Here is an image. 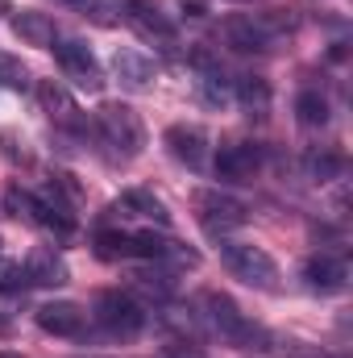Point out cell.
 Returning a JSON list of instances; mask_svg holds the SVG:
<instances>
[{
  "label": "cell",
  "mask_w": 353,
  "mask_h": 358,
  "mask_svg": "<svg viewBox=\"0 0 353 358\" xmlns=\"http://www.w3.org/2000/svg\"><path fill=\"white\" fill-rule=\"evenodd\" d=\"M200 304H204V313H200V321L212 329V334H220L225 342H233L237 350H270L266 342H270V334H266L262 325H254L225 292H204L200 296Z\"/></svg>",
  "instance_id": "obj_1"
},
{
  "label": "cell",
  "mask_w": 353,
  "mask_h": 358,
  "mask_svg": "<svg viewBox=\"0 0 353 358\" xmlns=\"http://www.w3.org/2000/svg\"><path fill=\"white\" fill-rule=\"evenodd\" d=\"M96 125H100L104 142H108V146H117V155H121V159H137V155L146 150V125H142V117H137V108H133V104H121V100L100 104Z\"/></svg>",
  "instance_id": "obj_2"
},
{
  "label": "cell",
  "mask_w": 353,
  "mask_h": 358,
  "mask_svg": "<svg viewBox=\"0 0 353 358\" xmlns=\"http://www.w3.org/2000/svg\"><path fill=\"white\" fill-rule=\"evenodd\" d=\"M220 263L233 271L241 283H250V287H258V292H278V263L266 255L262 246L220 238Z\"/></svg>",
  "instance_id": "obj_3"
},
{
  "label": "cell",
  "mask_w": 353,
  "mask_h": 358,
  "mask_svg": "<svg viewBox=\"0 0 353 358\" xmlns=\"http://www.w3.org/2000/svg\"><path fill=\"white\" fill-rule=\"evenodd\" d=\"M195 217L212 238H229V229H241L250 221V208L220 187H200L195 192Z\"/></svg>",
  "instance_id": "obj_4"
},
{
  "label": "cell",
  "mask_w": 353,
  "mask_h": 358,
  "mask_svg": "<svg viewBox=\"0 0 353 358\" xmlns=\"http://www.w3.org/2000/svg\"><path fill=\"white\" fill-rule=\"evenodd\" d=\"M96 321L112 338H133L146 329V308L133 300V292H100L96 296Z\"/></svg>",
  "instance_id": "obj_5"
},
{
  "label": "cell",
  "mask_w": 353,
  "mask_h": 358,
  "mask_svg": "<svg viewBox=\"0 0 353 358\" xmlns=\"http://www.w3.org/2000/svg\"><path fill=\"white\" fill-rule=\"evenodd\" d=\"M50 50H54L63 76H67L80 92H100L104 88V71H100V63H96V55H91L88 42H80V38H54Z\"/></svg>",
  "instance_id": "obj_6"
},
{
  "label": "cell",
  "mask_w": 353,
  "mask_h": 358,
  "mask_svg": "<svg viewBox=\"0 0 353 358\" xmlns=\"http://www.w3.org/2000/svg\"><path fill=\"white\" fill-rule=\"evenodd\" d=\"M121 17L154 46H175V21L163 17L158 0H121Z\"/></svg>",
  "instance_id": "obj_7"
},
{
  "label": "cell",
  "mask_w": 353,
  "mask_h": 358,
  "mask_svg": "<svg viewBox=\"0 0 353 358\" xmlns=\"http://www.w3.org/2000/svg\"><path fill=\"white\" fill-rule=\"evenodd\" d=\"M220 42H225L229 50H237V55H266L274 38L262 29V21H258V17L233 13V17H225V21H220Z\"/></svg>",
  "instance_id": "obj_8"
},
{
  "label": "cell",
  "mask_w": 353,
  "mask_h": 358,
  "mask_svg": "<svg viewBox=\"0 0 353 358\" xmlns=\"http://www.w3.org/2000/svg\"><path fill=\"white\" fill-rule=\"evenodd\" d=\"M167 150L187 171H204L208 167V134H204V125H187V121L171 125L167 129Z\"/></svg>",
  "instance_id": "obj_9"
},
{
  "label": "cell",
  "mask_w": 353,
  "mask_h": 358,
  "mask_svg": "<svg viewBox=\"0 0 353 358\" xmlns=\"http://www.w3.org/2000/svg\"><path fill=\"white\" fill-rule=\"evenodd\" d=\"M38 329L42 334H54V338H80L84 325H88V313L75 304V300H50L33 313Z\"/></svg>",
  "instance_id": "obj_10"
},
{
  "label": "cell",
  "mask_w": 353,
  "mask_h": 358,
  "mask_svg": "<svg viewBox=\"0 0 353 358\" xmlns=\"http://www.w3.org/2000/svg\"><path fill=\"white\" fill-rule=\"evenodd\" d=\"M258 167H262V146L254 142H233L216 155V176L225 183H250L258 176Z\"/></svg>",
  "instance_id": "obj_11"
},
{
  "label": "cell",
  "mask_w": 353,
  "mask_h": 358,
  "mask_svg": "<svg viewBox=\"0 0 353 358\" xmlns=\"http://www.w3.org/2000/svg\"><path fill=\"white\" fill-rule=\"evenodd\" d=\"M25 283L29 287H63L67 279H71V271L63 263V255H54L50 246H38V250H29V259H25Z\"/></svg>",
  "instance_id": "obj_12"
},
{
  "label": "cell",
  "mask_w": 353,
  "mask_h": 358,
  "mask_svg": "<svg viewBox=\"0 0 353 358\" xmlns=\"http://www.w3.org/2000/svg\"><path fill=\"white\" fill-rule=\"evenodd\" d=\"M345 279H350V267L333 255H312L303 263V283L320 296H333V292H345Z\"/></svg>",
  "instance_id": "obj_13"
},
{
  "label": "cell",
  "mask_w": 353,
  "mask_h": 358,
  "mask_svg": "<svg viewBox=\"0 0 353 358\" xmlns=\"http://www.w3.org/2000/svg\"><path fill=\"white\" fill-rule=\"evenodd\" d=\"M38 100H42V108L50 113V121H59L63 129H84L80 104L71 100V92L63 88L59 80H42V84H38Z\"/></svg>",
  "instance_id": "obj_14"
},
{
  "label": "cell",
  "mask_w": 353,
  "mask_h": 358,
  "mask_svg": "<svg viewBox=\"0 0 353 358\" xmlns=\"http://www.w3.org/2000/svg\"><path fill=\"white\" fill-rule=\"evenodd\" d=\"M112 71H117L129 88H150V80H154V59H146V55L133 50V46H121V50L112 55Z\"/></svg>",
  "instance_id": "obj_15"
},
{
  "label": "cell",
  "mask_w": 353,
  "mask_h": 358,
  "mask_svg": "<svg viewBox=\"0 0 353 358\" xmlns=\"http://www.w3.org/2000/svg\"><path fill=\"white\" fill-rule=\"evenodd\" d=\"M13 34L29 46H54V21L38 8H21L13 13Z\"/></svg>",
  "instance_id": "obj_16"
},
{
  "label": "cell",
  "mask_w": 353,
  "mask_h": 358,
  "mask_svg": "<svg viewBox=\"0 0 353 358\" xmlns=\"http://www.w3.org/2000/svg\"><path fill=\"white\" fill-rule=\"evenodd\" d=\"M117 208H125V213H133V217H146V221H154V225H163V229L171 225L167 204H163L154 192H146V187H129V192H121Z\"/></svg>",
  "instance_id": "obj_17"
},
{
  "label": "cell",
  "mask_w": 353,
  "mask_h": 358,
  "mask_svg": "<svg viewBox=\"0 0 353 358\" xmlns=\"http://www.w3.org/2000/svg\"><path fill=\"white\" fill-rule=\"evenodd\" d=\"M233 96H237V104H241L250 117H266V113H270V84H266L262 76H241L237 88H233Z\"/></svg>",
  "instance_id": "obj_18"
},
{
  "label": "cell",
  "mask_w": 353,
  "mask_h": 358,
  "mask_svg": "<svg viewBox=\"0 0 353 358\" xmlns=\"http://www.w3.org/2000/svg\"><path fill=\"white\" fill-rule=\"evenodd\" d=\"M295 117H299V125L320 129V125H329V100H324L316 88H303L299 96H295Z\"/></svg>",
  "instance_id": "obj_19"
},
{
  "label": "cell",
  "mask_w": 353,
  "mask_h": 358,
  "mask_svg": "<svg viewBox=\"0 0 353 358\" xmlns=\"http://www.w3.org/2000/svg\"><path fill=\"white\" fill-rule=\"evenodd\" d=\"M195 96H200L204 108H225V104L233 100V88H229L225 71H220V76H200V80H195Z\"/></svg>",
  "instance_id": "obj_20"
},
{
  "label": "cell",
  "mask_w": 353,
  "mask_h": 358,
  "mask_svg": "<svg viewBox=\"0 0 353 358\" xmlns=\"http://www.w3.org/2000/svg\"><path fill=\"white\" fill-rule=\"evenodd\" d=\"M96 259H104V263H117V259H133L129 234H121V229H100V234H96Z\"/></svg>",
  "instance_id": "obj_21"
},
{
  "label": "cell",
  "mask_w": 353,
  "mask_h": 358,
  "mask_svg": "<svg viewBox=\"0 0 353 358\" xmlns=\"http://www.w3.org/2000/svg\"><path fill=\"white\" fill-rule=\"evenodd\" d=\"M167 242H171V238H163V234H154V229H137V234H129L133 259H150V263H158V259L167 255Z\"/></svg>",
  "instance_id": "obj_22"
},
{
  "label": "cell",
  "mask_w": 353,
  "mask_h": 358,
  "mask_svg": "<svg viewBox=\"0 0 353 358\" xmlns=\"http://www.w3.org/2000/svg\"><path fill=\"white\" fill-rule=\"evenodd\" d=\"M341 171H345V159H341V155H333V150L308 155V179H316V183H333Z\"/></svg>",
  "instance_id": "obj_23"
},
{
  "label": "cell",
  "mask_w": 353,
  "mask_h": 358,
  "mask_svg": "<svg viewBox=\"0 0 353 358\" xmlns=\"http://www.w3.org/2000/svg\"><path fill=\"white\" fill-rule=\"evenodd\" d=\"M0 88H13V92H25L29 88V67L13 55L0 50Z\"/></svg>",
  "instance_id": "obj_24"
},
{
  "label": "cell",
  "mask_w": 353,
  "mask_h": 358,
  "mask_svg": "<svg viewBox=\"0 0 353 358\" xmlns=\"http://www.w3.org/2000/svg\"><path fill=\"white\" fill-rule=\"evenodd\" d=\"M80 8H84V17H88V21L104 25V29L121 21V0H84Z\"/></svg>",
  "instance_id": "obj_25"
},
{
  "label": "cell",
  "mask_w": 353,
  "mask_h": 358,
  "mask_svg": "<svg viewBox=\"0 0 353 358\" xmlns=\"http://www.w3.org/2000/svg\"><path fill=\"white\" fill-rule=\"evenodd\" d=\"M158 263H167V267H200V250H187L183 242H167V255L158 259Z\"/></svg>",
  "instance_id": "obj_26"
},
{
  "label": "cell",
  "mask_w": 353,
  "mask_h": 358,
  "mask_svg": "<svg viewBox=\"0 0 353 358\" xmlns=\"http://www.w3.org/2000/svg\"><path fill=\"white\" fill-rule=\"evenodd\" d=\"M25 271L17 263H0V292H25Z\"/></svg>",
  "instance_id": "obj_27"
},
{
  "label": "cell",
  "mask_w": 353,
  "mask_h": 358,
  "mask_svg": "<svg viewBox=\"0 0 353 358\" xmlns=\"http://www.w3.org/2000/svg\"><path fill=\"white\" fill-rule=\"evenodd\" d=\"M4 208H8L13 217H29V192L8 187V192H4Z\"/></svg>",
  "instance_id": "obj_28"
},
{
  "label": "cell",
  "mask_w": 353,
  "mask_h": 358,
  "mask_svg": "<svg viewBox=\"0 0 353 358\" xmlns=\"http://www.w3.org/2000/svg\"><path fill=\"white\" fill-rule=\"evenodd\" d=\"M0 142H4V155H8L13 163H25V159H29L25 150H17V134H13V129H4V134H0Z\"/></svg>",
  "instance_id": "obj_29"
},
{
  "label": "cell",
  "mask_w": 353,
  "mask_h": 358,
  "mask_svg": "<svg viewBox=\"0 0 353 358\" xmlns=\"http://www.w3.org/2000/svg\"><path fill=\"white\" fill-rule=\"evenodd\" d=\"M163 358H204L195 346H183V342H175V346H167L163 350Z\"/></svg>",
  "instance_id": "obj_30"
},
{
  "label": "cell",
  "mask_w": 353,
  "mask_h": 358,
  "mask_svg": "<svg viewBox=\"0 0 353 358\" xmlns=\"http://www.w3.org/2000/svg\"><path fill=\"white\" fill-rule=\"evenodd\" d=\"M179 4H183L187 17H208V4H204V0H179Z\"/></svg>",
  "instance_id": "obj_31"
},
{
  "label": "cell",
  "mask_w": 353,
  "mask_h": 358,
  "mask_svg": "<svg viewBox=\"0 0 353 358\" xmlns=\"http://www.w3.org/2000/svg\"><path fill=\"white\" fill-rule=\"evenodd\" d=\"M4 334H8V321H4V317H0V338H4Z\"/></svg>",
  "instance_id": "obj_32"
},
{
  "label": "cell",
  "mask_w": 353,
  "mask_h": 358,
  "mask_svg": "<svg viewBox=\"0 0 353 358\" xmlns=\"http://www.w3.org/2000/svg\"><path fill=\"white\" fill-rule=\"evenodd\" d=\"M0 358H21V355H8V350H0Z\"/></svg>",
  "instance_id": "obj_33"
},
{
  "label": "cell",
  "mask_w": 353,
  "mask_h": 358,
  "mask_svg": "<svg viewBox=\"0 0 353 358\" xmlns=\"http://www.w3.org/2000/svg\"><path fill=\"white\" fill-rule=\"evenodd\" d=\"M67 4H84V0H67Z\"/></svg>",
  "instance_id": "obj_34"
}]
</instances>
